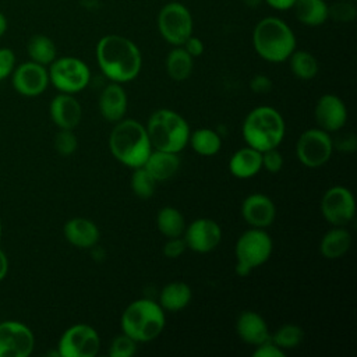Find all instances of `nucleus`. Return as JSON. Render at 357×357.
Here are the masks:
<instances>
[{"instance_id": "nucleus-1", "label": "nucleus", "mask_w": 357, "mask_h": 357, "mask_svg": "<svg viewBox=\"0 0 357 357\" xmlns=\"http://www.w3.org/2000/svg\"><path fill=\"white\" fill-rule=\"evenodd\" d=\"M98 66L112 82H130L141 71L142 56L138 46L128 38L117 33L102 36L95 47Z\"/></svg>"}, {"instance_id": "nucleus-2", "label": "nucleus", "mask_w": 357, "mask_h": 357, "mask_svg": "<svg viewBox=\"0 0 357 357\" xmlns=\"http://www.w3.org/2000/svg\"><path fill=\"white\" fill-rule=\"evenodd\" d=\"M252 46L257 54L269 63H282L296 50L293 29L278 17L259 20L252 29Z\"/></svg>"}, {"instance_id": "nucleus-3", "label": "nucleus", "mask_w": 357, "mask_h": 357, "mask_svg": "<svg viewBox=\"0 0 357 357\" xmlns=\"http://www.w3.org/2000/svg\"><path fill=\"white\" fill-rule=\"evenodd\" d=\"M109 148L119 162L132 169L144 166L152 152L146 128L131 119L116 123L109 137Z\"/></svg>"}, {"instance_id": "nucleus-4", "label": "nucleus", "mask_w": 357, "mask_h": 357, "mask_svg": "<svg viewBox=\"0 0 357 357\" xmlns=\"http://www.w3.org/2000/svg\"><path fill=\"white\" fill-rule=\"evenodd\" d=\"M284 120L282 114L271 106L252 109L243 121L241 132L248 146L264 152L278 148L284 137Z\"/></svg>"}, {"instance_id": "nucleus-5", "label": "nucleus", "mask_w": 357, "mask_h": 357, "mask_svg": "<svg viewBox=\"0 0 357 357\" xmlns=\"http://www.w3.org/2000/svg\"><path fill=\"white\" fill-rule=\"evenodd\" d=\"M145 128L152 149L178 153L188 144L190 127L174 110L159 109L153 112Z\"/></svg>"}, {"instance_id": "nucleus-6", "label": "nucleus", "mask_w": 357, "mask_h": 357, "mask_svg": "<svg viewBox=\"0 0 357 357\" xmlns=\"http://www.w3.org/2000/svg\"><path fill=\"white\" fill-rule=\"evenodd\" d=\"M165 328V310L149 298H139L127 305L121 315L123 333L135 342H151Z\"/></svg>"}, {"instance_id": "nucleus-7", "label": "nucleus", "mask_w": 357, "mask_h": 357, "mask_svg": "<svg viewBox=\"0 0 357 357\" xmlns=\"http://www.w3.org/2000/svg\"><path fill=\"white\" fill-rule=\"evenodd\" d=\"M236 273L247 276L252 269L268 261L272 252V240L264 229L252 227L244 231L236 243Z\"/></svg>"}, {"instance_id": "nucleus-8", "label": "nucleus", "mask_w": 357, "mask_h": 357, "mask_svg": "<svg viewBox=\"0 0 357 357\" xmlns=\"http://www.w3.org/2000/svg\"><path fill=\"white\" fill-rule=\"evenodd\" d=\"M160 36L172 46H181L192 35L194 21L191 11L180 1L165 4L156 18Z\"/></svg>"}, {"instance_id": "nucleus-9", "label": "nucleus", "mask_w": 357, "mask_h": 357, "mask_svg": "<svg viewBox=\"0 0 357 357\" xmlns=\"http://www.w3.org/2000/svg\"><path fill=\"white\" fill-rule=\"evenodd\" d=\"M49 73V82L53 84L63 93H77L82 91L91 79V71L85 61L78 57L64 56L56 57Z\"/></svg>"}, {"instance_id": "nucleus-10", "label": "nucleus", "mask_w": 357, "mask_h": 357, "mask_svg": "<svg viewBox=\"0 0 357 357\" xmlns=\"http://www.w3.org/2000/svg\"><path fill=\"white\" fill-rule=\"evenodd\" d=\"M98 332L85 324L70 326L60 337L57 353L60 357H93L99 351Z\"/></svg>"}, {"instance_id": "nucleus-11", "label": "nucleus", "mask_w": 357, "mask_h": 357, "mask_svg": "<svg viewBox=\"0 0 357 357\" xmlns=\"http://www.w3.org/2000/svg\"><path fill=\"white\" fill-rule=\"evenodd\" d=\"M333 144L329 134L321 128L304 131L296 142L297 159L307 167H319L332 155Z\"/></svg>"}, {"instance_id": "nucleus-12", "label": "nucleus", "mask_w": 357, "mask_h": 357, "mask_svg": "<svg viewBox=\"0 0 357 357\" xmlns=\"http://www.w3.org/2000/svg\"><path fill=\"white\" fill-rule=\"evenodd\" d=\"M354 212V197L343 185L331 187L321 199V213L332 226H346L353 219Z\"/></svg>"}, {"instance_id": "nucleus-13", "label": "nucleus", "mask_w": 357, "mask_h": 357, "mask_svg": "<svg viewBox=\"0 0 357 357\" xmlns=\"http://www.w3.org/2000/svg\"><path fill=\"white\" fill-rule=\"evenodd\" d=\"M35 346L32 331L18 321L0 322V357H28Z\"/></svg>"}, {"instance_id": "nucleus-14", "label": "nucleus", "mask_w": 357, "mask_h": 357, "mask_svg": "<svg viewBox=\"0 0 357 357\" xmlns=\"http://www.w3.org/2000/svg\"><path fill=\"white\" fill-rule=\"evenodd\" d=\"M11 82L20 95L38 96L49 85V73L45 66L29 60L14 68Z\"/></svg>"}, {"instance_id": "nucleus-15", "label": "nucleus", "mask_w": 357, "mask_h": 357, "mask_svg": "<svg viewBox=\"0 0 357 357\" xmlns=\"http://www.w3.org/2000/svg\"><path fill=\"white\" fill-rule=\"evenodd\" d=\"M188 248L195 252H209L215 250L222 240L220 226L208 218H199L190 223L183 233Z\"/></svg>"}, {"instance_id": "nucleus-16", "label": "nucleus", "mask_w": 357, "mask_h": 357, "mask_svg": "<svg viewBox=\"0 0 357 357\" xmlns=\"http://www.w3.org/2000/svg\"><path fill=\"white\" fill-rule=\"evenodd\" d=\"M314 116L318 128L326 132H335L346 124L347 109L339 96L326 93L318 99Z\"/></svg>"}, {"instance_id": "nucleus-17", "label": "nucleus", "mask_w": 357, "mask_h": 357, "mask_svg": "<svg viewBox=\"0 0 357 357\" xmlns=\"http://www.w3.org/2000/svg\"><path fill=\"white\" fill-rule=\"evenodd\" d=\"M241 215L251 227L265 229L273 223L276 208L265 194H251L241 204Z\"/></svg>"}, {"instance_id": "nucleus-18", "label": "nucleus", "mask_w": 357, "mask_h": 357, "mask_svg": "<svg viewBox=\"0 0 357 357\" xmlns=\"http://www.w3.org/2000/svg\"><path fill=\"white\" fill-rule=\"evenodd\" d=\"M50 117L60 130H74L82 116L79 102L71 93H60L53 98L49 106Z\"/></svg>"}, {"instance_id": "nucleus-19", "label": "nucleus", "mask_w": 357, "mask_h": 357, "mask_svg": "<svg viewBox=\"0 0 357 357\" xmlns=\"http://www.w3.org/2000/svg\"><path fill=\"white\" fill-rule=\"evenodd\" d=\"M63 231L66 240L78 248H92L100 238L98 226L86 218H73L67 220Z\"/></svg>"}, {"instance_id": "nucleus-20", "label": "nucleus", "mask_w": 357, "mask_h": 357, "mask_svg": "<svg viewBox=\"0 0 357 357\" xmlns=\"http://www.w3.org/2000/svg\"><path fill=\"white\" fill-rule=\"evenodd\" d=\"M236 331L243 342L252 346H258L271 339L265 319L255 311H243L237 318Z\"/></svg>"}, {"instance_id": "nucleus-21", "label": "nucleus", "mask_w": 357, "mask_h": 357, "mask_svg": "<svg viewBox=\"0 0 357 357\" xmlns=\"http://www.w3.org/2000/svg\"><path fill=\"white\" fill-rule=\"evenodd\" d=\"M100 114L112 123L120 121L127 112V93L121 84L110 82L103 88L99 96Z\"/></svg>"}, {"instance_id": "nucleus-22", "label": "nucleus", "mask_w": 357, "mask_h": 357, "mask_svg": "<svg viewBox=\"0 0 357 357\" xmlns=\"http://www.w3.org/2000/svg\"><path fill=\"white\" fill-rule=\"evenodd\" d=\"M144 167L155 178L156 183H160L172 178L177 173L180 167V159L177 153L152 149L144 163Z\"/></svg>"}, {"instance_id": "nucleus-23", "label": "nucleus", "mask_w": 357, "mask_h": 357, "mask_svg": "<svg viewBox=\"0 0 357 357\" xmlns=\"http://www.w3.org/2000/svg\"><path fill=\"white\" fill-rule=\"evenodd\" d=\"M262 169L261 152L245 146L234 152L229 160V170L238 178H248L255 176Z\"/></svg>"}, {"instance_id": "nucleus-24", "label": "nucleus", "mask_w": 357, "mask_h": 357, "mask_svg": "<svg viewBox=\"0 0 357 357\" xmlns=\"http://www.w3.org/2000/svg\"><path fill=\"white\" fill-rule=\"evenodd\" d=\"M291 10L297 21L307 26H319L329 20L325 0H296Z\"/></svg>"}, {"instance_id": "nucleus-25", "label": "nucleus", "mask_w": 357, "mask_h": 357, "mask_svg": "<svg viewBox=\"0 0 357 357\" xmlns=\"http://www.w3.org/2000/svg\"><path fill=\"white\" fill-rule=\"evenodd\" d=\"M351 245V236L344 226H335L322 237L319 244L321 254L328 259H336L344 255Z\"/></svg>"}, {"instance_id": "nucleus-26", "label": "nucleus", "mask_w": 357, "mask_h": 357, "mask_svg": "<svg viewBox=\"0 0 357 357\" xmlns=\"http://www.w3.org/2000/svg\"><path fill=\"white\" fill-rule=\"evenodd\" d=\"M191 289L184 282L167 283L159 294V305L166 311H180L191 301Z\"/></svg>"}, {"instance_id": "nucleus-27", "label": "nucleus", "mask_w": 357, "mask_h": 357, "mask_svg": "<svg viewBox=\"0 0 357 357\" xmlns=\"http://www.w3.org/2000/svg\"><path fill=\"white\" fill-rule=\"evenodd\" d=\"M26 53L31 61H35L42 66H50L52 61L57 57V47L52 38L36 33L32 35L26 43Z\"/></svg>"}, {"instance_id": "nucleus-28", "label": "nucleus", "mask_w": 357, "mask_h": 357, "mask_svg": "<svg viewBox=\"0 0 357 357\" xmlns=\"http://www.w3.org/2000/svg\"><path fill=\"white\" fill-rule=\"evenodd\" d=\"M167 75L174 81H184L190 77L194 66V57H191L183 46H173L166 56Z\"/></svg>"}, {"instance_id": "nucleus-29", "label": "nucleus", "mask_w": 357, "mask_h": 357, "mask_svg": "<svg viewBox=\"0 0 357 357\" xmlns=\"http://www.w3.org/2000/svg\"><path fill=\"white\" fill-rule=\"evenodd\" d=\"M156 226L166 238L180 237L185 230V220L178 209L173 206H165L158 212Z\"/></svg>"}, {"instance_id": "nucleus-30", "label": "nucleus", "mask_w": 357, "mask_h": 357, "mask_svg": "<svg viewBox=\"0 0 357 357\" xmlns=\"http://www.w3.org/2000/svg\"><path fill=\"white\" fill-rule=\"evenodd\" d=\"M188 142L191 148L202 155V156H212L219 152L222 146L220 135L211 128H198L190 134Z\"/></svg>"}, {"instance_id": "nucleus-31", "label": "nucleus", "mask_w": 357, "mask_h": 357, "mask_svg": "<svg viewBox=\"0 0 357 357\" xmlns=\"http://www.w3.org/2000/svg\"><path fill=\"white\" fill-rule=\"evenodd\" d=\"M287 60L291 73L300 79H311L318 73V61L307 50H294Z\"/></svg>"}, {"instance_id": "nucleus-32", "label": "nucleus", "mask_w": 357, "mask_h": 357, "mask_svg": "<svg viewBox=\"0 0 357 357\" xmlns=\"http://www.w3.org/2000/svg\"><path fill=\"white\" fill-rule=\"evenodd\" d=\"M303 329L294 324H286L280 326L273 335H271V340L282 350L296 349L303 342Z\"/></svg>"}, {"instance_id": "nucleus-33", "label": "nucleus", "mask_w": 357, "mask_h": 357, "mask_svg": "<svg viewBox=\"0 0 357 357\" xmlns=\"http://www.w3.org/2000/svg\"><path fill=\"white\" fill-rule=\"evenodd\" d=\"M130 187L137 197L149 198L155 192L156 181L144 166H139V167H135L131 174Z\"/></svg>"}, {"instance_id": "nucleus-34", "label": "nucleus", "mask_w": 357, "mask_h": 357, "mask_svg": "<svg viewBox=\"0 0 357 357\" xmlns=\"http://www.w3.org/2000/svg\"><path fill=\"white\" fill-rule=\"evenodd\" d=\"M357 17V7L354 1L339 0L328 4V18L336 22H350Z\"/></svg>"}, {"instance_id": "nucleus-35", "label": "nucleus", "mask_w": 357, "mask_h": 357, "mask_svg": "<svg viewBox=\"0 0 357 357\" xmlns=\"http://www.w3.org/2000/svg\"><path fill=\"white\" fill-rule=\"evenodd\" d=\"M135 351H137V342L126 333L116 336L109 346L110 357H130Z\"/></svg>"}, {"instance_id": "nucleus-36", "label": "nucleus", "mask_w": 357, "mask_h": 357, "mask_svg": "<svg viewBox=\"0 0 357 357\" xmlns=\"http://www.w3.org/2000/svg\"><path fill=\"white\" fill-rule=\"evenodd\" d=\"M78 146V139L73 130H60L54 137V149L63 155L68 156L75 152Z\"/></svg>"}, {"instance_id": "nucleus-37", "label": "nucleus", "mask_w": 357, "mask_h": 357, "mask_svg": "<svg viewBox=\"0 0 357 357\" xmlns=\"http://www.w3.org/2000/svg\"><path fill=\"white\" fill-rule=\"evenodd\" d=\"M261 158H262V167L271 173H278L283 166V156L278 151V148H272L261 152Z\"/></svg>"}, {"instance_id": "nucleus-38", "label": "nucleus", "mask_w": 357, "mask_h": 357, "mask_svg": "<svg viewBox=\"0 0 357 357\" xmlns=\"http://www.w3.org/2000/svg\"><path fill=\"white\" fill-rule=\"evenodd\" d=\"M15 68V54L8 47L0 49V81L13 74Z\"/></svg>"}, {"instance_id": "nucleus-39", "label": "nucleus", "mask_w": 357, "mask_h": 357, "mask_svg": "<svg viewBox=\"0 0 357 357\" xmlns=\"http://www.w3.org/2000/svg\"><path fill=\"white\" fill-rule=\"evenodd\" d=\"M187 248L184 238L180 237H170L163 245V255L167 258H177L180 257Z\"/></svg>"}, {"instance_id": "nucleus-40", "label": "nucleus", "mask_w": 357, "mask_h": 357, "mask_svg": "<svg viewBox=\"0 0 357 357\" xmlns=\"http://www.w3.org/2000/svg\"><path fill=\"white\" fill-rule=\"evenodd\" d=\"M255 347L257 349L252 353L254 357H284L286 356L284 350L278 347L271 339H268L266 342H264Z\"/></svg>"}, {"instance_id": "nucleus-41", "label": "nucleus", "mask_w": 357, "mask_h": 357, "mask_svg": "<svg viewBox=\"0 0 357 357\" xmlns=\"http://www.w3.org/2000/svg\"><path fill=\"white\" fill-rule=\"evenodd\" d=\"M250 88L255 93H268L272 89V81L264 74H257L251 78Z\"/></svg>"}, {"instance_id": "nucleus-42", "label": "nucleus", "mask_w": 357, "mask_h": 357, "mask_svg": "<svg viewBox=\"0 0 357 357\" xmlns=\"http://www.w3.org/2000/svg\"><path fill=\"white\" fill-rule=\"evenodd\" d=\"M181 46L184 47V50H185L191 57H198V56H201V54L204 53V42H202L199 38L194 36V35H191L190 38H187L185 42H184Z\"/></svg>"}, {"instance_id": "nucleus-43", "label": "nucleus", "mask_w": 357, "mask_h": 357, "mask_svg": "<svg viewBox=\"0 0 357 357\" xmlns=\"http://www.w3.org/2000/svg\"><path fill=\"white\" fill-rule=\"evenodd\" d=\"M333 146L342 149V151H354L356 149V137L351 134V132H347V134H342L339 135L335 142L332 141Z\"/></svg>"}, {"instance_id": "nucleus-44", "label": "nucleus", "mask_w": 357, "mask_h": 357, "mask_svg": "<svg viewBox=\"0 0 357 357\" xmlns=\"http://www.w3.org/2000/svg\"><path fill=\"white\" fill-rule=\"evenodd\" d=\"M264 3L276 11H287L293 8L296 0H264Z\"/></svg>"}, {"instance_id": "nucleus-45", "label": "nucleus", "mask_w": 357, "mask_h": 357, "mask_svg": "<svg viewBox=\"0 0 357 357\" xmlns=\"http://www.w3.org/2000/svg\"><path fill=\"white\" fill-rule=\"evenodd\" d=\"M7 272H8V259L4 251L0 248V282L6 278Z\"/></svg>"}, {"instance_id": "nucleus-46", "label": "nucleus", "mask_w": 357, "mask_h": 357, "mask_svg": "<svg viewBox=\"0 0 357 357\" xmlns=\"http://www.w3.org/2000/svg\"><path fill=\"white\" fill-rule=\"evenodd\" d=\"M82 7L86 10H98L100 7V3L98 0H82Z\"/></svg>"}, {"instance_id": "nucleus-47", "label": "nucleus", "mask_w": 357, "mask_h": 357, "mask_svg": "<svg viewBox=\"0 0 357 357\" xmlns=\"http://www.w3.org/2000/svg\"><path fill=\"white\" fill-rule=\"evenodd\" d=\"M7 18H6V15L0 11V36H3L4 33H6V31H7Z\"/></svg>"}, {"instance_id": "nucleus-48", "label": "nucleus", "mask_w": 357, "mask_h": 357, "mask_svg": "<svg viewBox=\"0 0 357 357\" xmlns=\"http://www.w3.org/2000/svg\"><path fill=\"white\" fill-rule=\"evenodd\" d=\"M243 3H244L248 8H258L259 6L264 4V0H243Z\"/></svg>"}, {"instance_id": "nucleus-49", "label": "nucleus", "mask_w": 357, "mask_h": 357, "mask_svg": "<svg viewBox=\"0 0 357 357\" xmlns=\"http://www.w3.org/2000/svg\"><path fill=\"white\" fill-rule=\"evenodd\" d=\"M1 230H3V227H1V222H0V236H1Z\"/></svg>"}, {"instance_id": "nucleus-50", "label": "nucleus", "mask_w": 357, "mask_h": 357, "mask_svg": "<svg viewBox=\"0 0 357 357\" xmlns=\"http://www.w3.org/2000/svg\"><path fill=\"white\" fill-rule=\"evenodd\" d=\"M350 1H356V0H350Z\"/></svg>"}]
</instances>
